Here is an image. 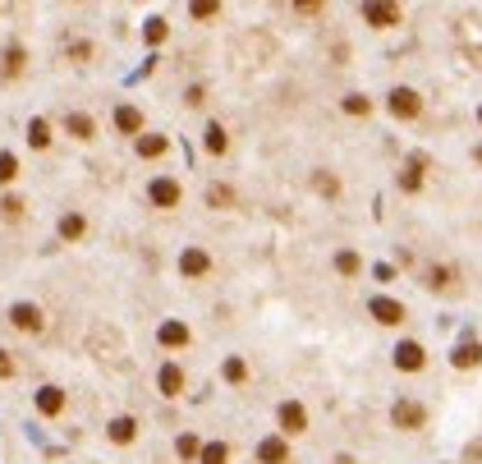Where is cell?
Segmentation results:
<instances>
[{"instance_id": "cell-10", "label": "cell", "mask_w": 482, "mask_h": 464, "mask_svg": "<svg viewBox=\"0 0 482 464\" xmlns=\"http://www.w3.org/2000/svg\"><path fill=\"white\" fill-rule=\"evenodd\" d=\"M156 340H161L165 350H184V345H188V327H184V322H161Z\"/></svg>"}, {"instance_id": "cell-31", "label": "cell", "mask_w": 482, "mask_h": 464, "mask_svg": "<svg viewBox=\"0 0 482 464\" xmlns=\"http://www.w3.org/2000/svg\"><path fill=\"white\" fill-rule=\"evenodd\" d=\"M188 14H193V19H216L220 5H216V0H197V5H188Z\"/></svg>"}, {"instance_id": "cell-38", "label": "cell", "mask_w": 482, "mask_h": 464, "mask_svg": "<svg viewBox=\"0 0 482 464\" xmlns=\"http://www.w3.org/2000/svg\"><path fill=\"white\" fill-rule=\"evenodd\" d=\"M0 377H5V382H10V377H14V359H10V354H5V350H0Z\"/></svg>"}, {"instance_id": "cell-36", "label": "cell", "mask_w": 482, "mask_h": 464, "mask_svg": "<svg viewBox=\"0 0 482 464\" xmlns=\"http://www.w3.org/2000/svg\"><path fill=\"white\" fill-rule=\"evenodd\" d=\"M188 106H202V101H207V88H202V83H193V88H188Z\"/></svg>"}, {"instance_id": "cell-21", "label": "cell", "mask_w": 482, "mask_h": 464, "mask_svg": "<svg viewBox=\"0 0 482 464\" xmlns=\"http://www.w3.org/2000/svg\"><path fill=\"white\" fill-rule=\"evenodd\" d=\"M197 460H202V464H225V460H230V446H225V442H207L202 451H197Z\"/></svg>"}, {"instance_id": "cell-35", "label": "cell", "mask_w": 482, "mask_h": 464, "mask_svg": "<svg viewBox=\"0 0 482 464\" xmlns=\"http://www.w3.org/2000/svg\"><path fill=\"white\" fill-rule=\"evenodd\" d=\"M0 211H5L10 221H19V216H23V198H5V202H0Z\"/></svg>"}, {"instance_id": "cell-15", "label": "cell", "mask_w": 482, "mask_h": 464, "mask_svg": "<svg viewBox=\"0 0 482 464\" xmlns=\"http://www.w3.org/2000/svg\"><path fill=\"white\" fill-rule=\"evenodd\" d=\"M423 170H428V156H414L409 170L400 175V188H405V193H418V188H423Z\"/></svg>"}, {"instance_id": "cell-5", "label": "cell", "mask_w": 482, "mask_h": 464, "mask_svg": "<svg viewBox=\"0 0 482 464\" xmlns=\"http://www.w3.org/2000/svg\"><path fill=\"white\" fill-rule=\"evenodd\" d=\"M276 419H280V432H285V437H299V432H308V409L299 405V400H285Z\"/></svg>"}, {"instance_id": "cell-8", "label": "cell", "mask_w": 482, "mask_h": 464, "mask_svg": "<svg viewBox=\"0 0 482 464\" xmlns=\"http://www.w3.org/2000/svg\"><path fill=\"white\" fill-rule=\"evenodd\" d=\"M400 19H405L400 5H363V23H372V28H395Z\"/></svg>"}, {"instance_id": "cell-26", "label": "cell", "mask_w": 482, "mask_h": 464, "mask_svg": "<svg viewBox=\"0 0 482 464\" xmlns=\"http://www.w3.org/2000/svg\"><path fill=\"white\" fill-rule=\"evenodd\" d=\"M428 285H432V290H450V285H455V271H450V267H432V271H428Z\"/></svg>"}, {"instance_id": "cell-37", "label": "cell", "mask_w": 482, "mask_h": 464, "mask_svg": "<svg viewBox=\"0 0 482 464\" xmlns=\"http://www.w3.org/2000/svg\"><path fill=\"white\" fill-rule=\"evenodd\" d=\"M69 56H74V60H88V56H92V42H74V46H69Z\"/></svg>"}, {"instance_id": "cell-40", "label": "cell", "mask_w": 482, "mask_h": 464, "mask_svg": "<svg viewBox=\"0 0 482 464\" xmlns=\"http://www.w3.org/2000/svg\"><path fill=\"white\" fill-rule=\"evenodd\" d=\"M473 156H478V161H482V147H478V152H473Z\"/></svg>"}, {"instance_id": "cell-34", "label": "cell", "mask_w": 482, "mask_h": 464, "mask_svg": "<svg viewBox=\"0 0 482 464\" xmlns=\"http://www.w3.org/2000/svg\"><path fill=\"white\" fill-rule=\"evenodd\" d=\"M248 377V364L243 359H225V382H243Z\"/></svg>"}, {"instance_id": "cell-41", "label": "cell", "mask_w": 482, "mask_h": 464, "mask_svg": "<svg viewBox=\"0 0 482 464\" xmlns=\"http://www.w3.org/2000/svg\"><path fill=\"white\" fill-rule=\"evenodd\" d=\"M478 120H482V111H478Z\"/></svg>"}, {"instance_id": "cell-18", "label": "cell", "mask_w": 482, "mask_h": 464, "mask_svg": "<svg viewBox=\"0 0 482 464\" xmlns=\"http://www.w3.org/2000/svg\"><path fill=\"white\" fill-rule=\"evenodd\" d=\"M106 432H110V442H115V446H129L133 437H138V423H133L129 414H124V419H115V423H110Z\"/></svg>"}, {"instance_id": "cell-22", "label": "cell", "mask_w": 482, "mask_h": 464, "mask_svg": "<svg viewBox=\"0 0 482 464\" xmlns=\"http://www.w3.org/2000/svg\"><path fill=\"white\" fill-rule=\"evenodd\" d=\"M23 60H28V56H23V46H5V65H0V69H5V78H19L23 74Z\"/></svg>"}, {"instance_id": "cell-32", "label": "cell", "mask_w": 482, "mask_h": 464, "mask_svg": "<svg viewBox=\"0 0 482 464\" xmlns=\"http://www.w3.org/2000/svg\"><path fill=\"white\" fill-rule=\"evenodd\" d=\"M14 175H19V161H14V152H0V184H10Z\"/></svg>"}, {"instance_id": "cell-1", "label": "cell", "mask_w": 482, "mask_h": 464, "mask_svg": "<svg viewBox=\"0 0 482 464\" xmlns=\"http://www.w3.org/2000/svg\"><path fill=\"white\" fill-rule=\"evenodd\" d=\"M391 423L400 432L428 428V405H423V400H395V405H391Z\"/></svg>"}, {"instance_id": "cell-7", "label": "cell", "mask_w": 482, "mask_h": 464, "mask_svg": "<svg viewBox=\"0 0 482 464\" xmlns=\"http://www.w3.org/2000/svg\"><path fill=\"white\" fill-rule=\"evenodd\" d=\"M147 198H152L156 207H179V198H184V188H179L175 179H152V188H147Z\"/></svg>"}, {"instance_id": "cell-9", "label": "cell", "mask_w": 482, "mask_h": 464, "mask_svg": "<svg viewBox=\"0 0 482 464\" xmlns=\"http://www.w3.org/2000/svg\"><path fill=\"white\" fill-rule=\"evenodd\" d=\"M179 271H184V276H207L211 257L202 253V248H184V253H179Z\"/></svg>"}, {"instance_id": "cell-2", "label": "cell", "mask_w": 482, "mask_h": 464, "mask_svg": "<svg viewBox=\"0 0 482 464\" xmlns=\"http://www.w3.org/2000/svg\"><path fill=\"white\" fill-rule=\"evenodd\" d=\"M386 106H391L395 120H418V115H423V97H418L414 88H395Z\"/></svg>"}, {"instance_id": "cell-30", "label": "cell", "mask_w": 482, "mask_h": 464, "mask_svg": "<svg viewBox=\"0 0 482 464\" xmlns=\"http://www.w3.org/2000/svg\"><path fill=\"white\" fill-rule=\"evenodd\" d=\"M175 451L184 455V460H197V451H202V442H197L193 432H184V437H179V442H175Z\"/></svg>"}, {"instance_id": "cell-6", "label": "cell", "mask_w": 482, "mask_h": 464, "mask_svg": "<svg viewBox=\"0 0 482 464\" xmlns=\"http://www.w3.org/2000/svg\"><path fill=\"white\" fill-rule=\"evenodd\" d=\"M368 313H372L382 327H400V322H405V304H395V299H386V294H377L372 304H368Z\"/></svg>"}, {"instance_id": "cell-12", "label": "cell", "mask_w": 482, "mask_h": 464, "mask_svg": "<svg viewBox=\"0 0 482 464\" xmlns=\"http://www.w3.org/2000/svg\"><path fill=\"white\" fill-rule=\"evenodd\" d=\"M60 409H65V391H60V387H42V391H37V414L55 419Z\"/></svg>"}, {"instance_id": "cell-19", "label": "cell", "mask_w": 482, "mask_h": 464, "mask_svg": "<svg viewBox=\"0 0 482 464\" xmlns=\"http://www.w3.org/2000/svg\"><path fill=\"white\" fill-rule=\"evenodd\" d=\"M65 129L69 133H74V138H78V143H88V138H92V133H97V124H92V115H65Z\"/></svg>"}, {"instance_id": "cell-25", "label": "cell", "mask_w": 482, "mask_h": 464, "mask_svg": "<svg viewBox=\"0 0 482 464\" xmlns=\"http://www.w3.org/2000/svg\"><path fill=\"white\" fill-rule=\"evenodd\" d=\"M28 143H33V147H46V143H51V124H46V120H33V124H28Z\"/></svg>"}, {"instance_id": "cell-23", "label": "cell", "mask_w": 482, "mask_h": 464, "mask_svg": "<svg viewBox=\"0 0 482 464\" xmlns=\"http://www.w3.org/2000/svg\"><path fill=\"white\" fill-rule=\"evenodd\" d=\"M336 271H340V276H359V271H363V257L345 248V253H336Z\"/></svg>"}, {"instance_id": "cell-13", "label": "cell", "mask_w": 482, "mask_h": 464, "mask_svg": "<svg viewBox=\"0 0 482 464\" xmlns=\"http://www.w3.org/2000/svg\"><path fill=\"white\" fill-rule=\"evenodd\" d=\"M257 460H262V464H285V460H289L285 437H266V442L257 446Z\"/></svg>"}, {"instance_id": "cell-27", "label": "cell", "mask_w": 482, "mask_h": 464, "mask_svg": "<svg viewBox=\"0 0 482 464\" xmlns=\"http://www.w3.org/2000/svg\"><path fill=\"white\" fill-rule=\"evenodd\" d=\"M312 188H317V193H326V198H336V193H340V179L326 175V170H317V175H312Z\"/></svg>"}, {"instance_id": "cell-11", "label": "cell", "mask_w": 482, "mask_h": 464, "mask_svg": "<svg viewBox=\"0 0 482 464\" xmlns=\"http://www.w3.org/2000/svg\"><path fill=\"white\" fill-rule=\"evenodd\" d=\"M156 387H161V396H165V400H175L179 391H184V373H179V364H165V368H161V377H156Z\"/></svg>"}, {"instance_id": "cell-3", "label": "cell", "mask_w": 482, "mask_h": 464, "mask_svg": "<svg viewBox=\"0 0 482 464\" xmlns=\"http://www.w3.org/2000/svg\"><path fill=\"white\" fill-rule=\"evenodd\" d=\"M395 368H400V373H423V368H428V350L418 340H400L395 345Z\"/></svg>"}, {"instance_id": "cell-24", "label": "cell", "mask_w": 482, "mask_h": 464, "mask_svg": "<svg viewBox=\"0 0 482 464\" xmlns=\"http://www.w3.org/2000/svg\"><path fill=\"white\" fill-rule=\"evenodd\" d=\"M165 147H170V143H165L161 133H147V138H138V156H165Z\"/></svg>"}, {"instance_id": "cell-17", "label": "cell", "mask_w": 482, "mask_h": 464, "mask_svg": "<svg viewBox=\"0 0 482 464\" xmlns=\"http://www.w3.org/2000/svg\"><path fill=\"white\" fill-rule=\"evenodd\" d=\"M83 234H88V221H83V216H78V211H65V216H60V239H83Z\"/></svg>"}, {"instance_id": "cell-29", "label": "cell", "mask_w": 482, "mask_h": 464, "mask_svg": "<svg viewBox=\"0 0 482 464\" xmlns=\"http://www.w3.org/2000/svg\"><path fill=\"white\" fill-rule=\"evenodd\" d=\"M165 33H170V23H165V19H147V28H143V37H147V42H165Z\"/></svg>"}, {"instance_id": "cell-4", "label": "cell", "mask_w": 482, "mask_h": 464, "mask_svg": "<svg viewBox=\"0 0 482 464\" xmlns=\"http://www.w3.org/2000/svg\"><path fill=\"white\" fill-rule=\"evenodd\" d=\"M10 322L19 327V331H28V336L46 331V313L37 308V304H14V308H10Z\"/></svg>"}, {"instance_id": "cell-16", "label": "cell", "mask_w": 482, "mask_h": 464, "mask_svg": "<svg viewBox=\"0 0 482 464\" xmlns=\"http://www.w3.org/2000/svg\"><path fill=\"white\" fill-rule=\"evenodd\" d=\"M115 129L120 133H143V111H138V106H120V111H115Z\"/></svg>"}, {"instance_id": "cell-20", "label": "cell", "mask_w": 482, "mask_h": 464, "mask_svg": "<svg viewBox=\"0 0 482 464\" xmlns=\"http://www.w3.org/2000/svg\"><path fill=\"white\" fill-rule=\"evenodd\" d=\"M202 143H207V152H211V156H220L225 147H230V133L220 129V124H207V138H202Z\"/></svg>"}, {"instance_id": "cell-28", "label": "cell", "mask_w": 482, "mask_h": 464, "mask_svg": "<svg viewBox=\"0 0 482 464\" xmlns=\"http://www.w3.org/2000/svg\"><path fill=\"white\" fill-rule=\"evenodd\" d=\"M230 202H234V193L225 184H211L207 188V207H230Z\"/></svg>"}, {"instance_id": "cell-39", "label": "cell", "mask_w": 482, "mask_h": 464, "mask_svg": "<svg viewBox=\"0 0 482 464\" xmlns=\"http://www.w3.org/2000/svg\"><path fill=\"white\" fill-rule=\"evenodd\" d=\"M299 14H303V19H312V14H322V5H312V0H303V5H294Z\"/></svg>"}, {"instance_id": "cell-33", "label": "cell", "mask_w": 482, "mask_h": 464, "mask_svg": "<svg viewBox=\"0 0 482 464\" xmlns=\"http://www.w3.org/2000/svg\"><path fill=\"white\" fill-rule=\"evenodd\" d=\"M368 111H372V101H368V97H359V92L345 97V115H368Z\"/></svg>"}, {"instance_id": "cell-14", "label": "cell", "mask_w": 482, "mask_h": 464, "mask_svg": "<svg viewBox=\"0 0 482 464\" xmlns=\"http://www.w3.org/2000/svg\"><path fill=\"white\" fill-rule=\"evenodd\" d=\"M450 364H455V368L482 364V345H478V340H460V345H455V354H450Z\"/></svg>"}]
</instances>
